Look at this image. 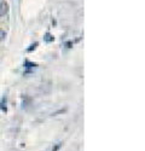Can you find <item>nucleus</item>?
Instances as JSON below:
<instances>
[{
  "label": "nucleus",
  "instance_id": "1",
  "mask_svg": "<svg viewBox=\"0 0 145 151\" xmlns=\"http://www.w3.org/2000/svg\"><path fill=\"white\" fill-rule=\"evenodd\" d=\"M7 12H9V4L6 1H1L0 3V17L5 16Z\"/></svg>",
  "mask_w": 145,
  "mask_h": 151
},
{
  "label": "nucleus",
  "instance_id": "2",
  "mask_svg": "<svg viewBox=\"0 0 145 151\" xmlns=\"http://www.w3.org/2000/svg\"><path fill=\"white\" fill-rule=\"evenodd\" d=\"M6 104H7L6 97H3L1 100H0V110H1L3 113H6V111H7V106H6Z\"/></svg>",
  "mask_w": 145,
  "mask_h": 151
},
{
  "label": "nucleus",
  "instance_id": "3",
  "mask_svg": "<svg viewBox=\"0 0 145 151\" xmlns=\"http://www.w3.org/2000/svg\"><path fill=\"white\" fill-rule=\"evenodd\" d=\"M24 67H26V69H34L38 67L36 63H33V62H29V61H26L24 62Z\"/></svg>",
  "mask_w": 145,
  "mask_h": 151
},
{
  "label": "nucleus",
  "instance_id": "4",
  "mask_svg": "<svg viewBox=\"0 0 145 151\" xmlns=\"http://www.w3.org/2000/svg\"><path fill=\"white\" fill-rule=\"evenodd\" d=\"M44 40H45L46 42H52V41L54 40V38H53V35H52L51 33H46V34L44 35Z\"/></svg>",
  "mask_w": 145,
  "mask_h": 151
},
{
  "label": "nucleus",
  "instance_id": "5",
  "mask_svg": "<svg viewBox=\"0 0 145 151\" xmlns=\"http://www.w3.org/2000/svg\"><path fill=\"white\" fill-rule=\"evenodd\" d=\"M39 44L38 42H34V44H31L29 47H28V49H27V52H31V51H34L35 49H36V46H38Z\"/></svg>",
  "mask_w": 145,
  "mask_h": 151
},
{
  "label": "nucleus",
  "instance_id": "6",
  "mask_svg": "<svg viewBox=\"0 0 145 151\" xmlns=\"http://www.w3.org/2000/svg\"><path fill=\"white\" fill-rule=\"evenodd\" d=\"M61 146H62V143H57V144L53 145V148H52L51 151H58V150L61 149Z\"/></svg>",
  "mask_w": 145,
  "mask_h": 151
},
{
  "label": "nucleus",
  "instance_id": "7",
  "mask_svg": "<svg viewBox=\"0 0 145 151\" xmlns=\"http://www.w3.org/2000/svg\"><path fill=\"white\" fill-rule=\"evenodd\" d=\"M5 38H6V33L4 30H0V41H3Z\"/></svg>",
  "mask_w": 145,
  "mask_h": 151
},
{
  "label": "nucleus",
  "instance_id": "8",
  "mask_svg": "<svg viewBox=\"0 0 145 151\" xmlns=\"http://www.w3.org/2000/svg\"><path fill=\"white\" fill-rule=\"evenodd\" d=\"M66 46H67V49H70V47L72 46V42H71V41H67V42H66Z\"/></svg>",
  "mask_w": 145,
  "mask_h": 151
}]
</instances>
